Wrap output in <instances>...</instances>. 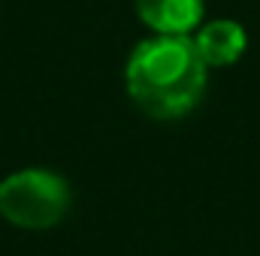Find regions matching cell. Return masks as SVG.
I'll return each mask as SVG.
<instances>
[{"mask_svg": "<svg viewBox=\"0 0 260 256\" xmlns=\"http://www.w3.org/2000/svg\"><path fill=\"white\" fill-rule=\"evenodd\" d=\"M209 66L191 36L154 33L130 52L124 84L139 112L154 121H176L194 112L206 94Z\"/></svg>", "mask_w": 260, "mask_h": 256, "instance_id": "cell-1", "label": "cell"}, {"mask_svg": "<svg viewBox=\"0 0 260 256\" xmlns=\"http://www.w3.org/2000/svg\"><path fill=\"white\" fill-rule=\"evenodd\" d=\"M70 184L52 169H18L0 181V217L27 232L52 229L70 211Z\"/></svg>", "mask_w": 260, "mask_h": 256, "instance_id": "cell-2", "label": "cell"}, {"mask_svg": "<svg viewBox=\"0 0 260 256\" xmlns=\"http://www.w3.org/2000/svg\"><path fill=\"white\" fill-rule=\"evenodd\" d=\"M133 6L139 21L164 36H191L206 12V0H133Z\"/></svg>", "mask_w": 260, "mask_h": 256, "instance_id": "cell-3", "label": "cell"}, {"mask_svg": "<svg viewBox=\"0 0 260 256\" xmlns=\"http://www.w3.org/2000/svg\"><path fill=\"white\" fill-rule=\"evenodd\" d=\"M197 52L206 66H230L236 64L245 49H248V33L239 21L233 18H215V21H203L191 33Z\"/></svg>", "mask_w": 260, "mask_h": 256, "instance_id": "cell-4", "label": "cell"}]
</instances>
